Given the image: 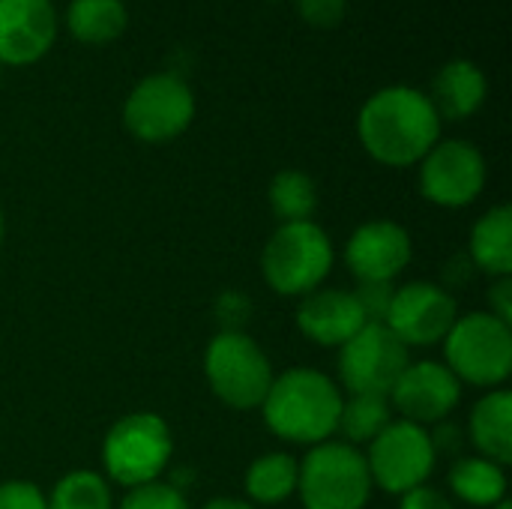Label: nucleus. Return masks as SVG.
I'll return each mask as SVG.
<instances>
[{"label":"nucleus","instance_id":"nucleus-29","mask_svg":"<svg viewBox=\"0 0 512 509\" xmlns=\"http://www.w3.org/2000/svg\"><path fill=\"white\" fill-rule=\"evenodd\" d=\"M0 509H48V504L33 483L9 480L0 483Z\"/></svg>","mask_w":512,"mask_h":509},{"label":"nucleus","instance_id":"nucleus-5","mask_svg":"<svg viewBox=\"0 0 512 509\" xmlns=\"http://www.w3.org/2000/svg\"><path fill=\"white\" fill-rule=\"evenodd\" d=\"M447 369L474 387L504 384L512 372V330L489 312H471L456 318L444 339Z\"/></svg>","mask_w":512,"mask_h":509},{"label":"nucleus","instance_id":"nucleus-31","mask_svg":"<svg viewBox=\"0 0 512 509\" xmlns=\"http://www.w3.org/2000/svg\"><path fill=\"white\" fill-rule=\"evenodd\" d=\"M489 303H492V315L501 318L504 324L512 321V279L504 276L495 282V288L489 291Z\"/></svg>","mask_w":512,"mask_h":509},{"label":"nucleus","instance_id":"nucleus-32","mask_svg":"<svg viewBox=\"0 0 512 509\" xmlns=\"http://www.w3.org/2000/svg\"><path fill=\"white\" fill-rule=\"evenodd\" d=\"M204 509H255V507H249L246 501H234V498H216V501H210Z\"/></svg>","mask_w":512,"mask_h":509},{"label":"nucleus","instance_id":"nucleus-6","mask_svg":"<svg viewBox=\"0 0 512 509\" xmlns=\"http://www.w3.org/2000/svg\"><path fill=\"white\" fill-rule=\"evenodd\" d=\"M171 432L162 417L156 414H129L111 426L102 444V462L114 483L120 486H144L153 483L168 459H171Z\"/></svg>","mask_w":512,"mask_h":509},{"label":"nucleus","instance_id":"nucleus-22","mask_svg":"<svg viewBox=\"0 0 512 509\" xmlns=\"http://www.w3.org/2000/svg\"><path fill=\"white\" fill-rule=\"evenodd\" d=\"M297 489V462L288 453H267L246 471V492L258 504H282Z\"/></svg>","mask_w":512,"mask_h":509},{"label":"nucleus","instance_id":"nucleus-20","mask_svg":"<svg viewBox=\"0 0 512 509\" xmlns=\"http://www.w3.org/2000/svg\"><path fill=\"white\" fill-rule=\"evenodd\" d=\"M129 24L123 0H72L66 9V27L78 42L105 45L114 42Z\"/></svg>","mask_w":512,"mask_h":509},{"label":"nucleus","instance_id":"nucleus-28","mask_svg":"<svg viewBox=\"0 0 512 509\" xmlns=\"http://www.w3.org/2000/svg\"><path fill=\"white\" fill-rule=\"evenodd\" d=\"M297 12L303 15V21L315 24V27H333L345 18L348 0H294Z\"/></svg>","mask_w":512,"mask_h":509},{"label":"nucleus","instance_id":"nucleus-18","mask_svg":"<svg viewBox=\"0 0 512 509\" xmlns=\"http://www.w3.org/2000/svg\"><path fill=\"white\" fill-rule=\"evenodd\" d=\"M471 441L483 453V459L495 465L512 462V396L507 390H495L477 402L471 414Z\"/></svg>","mask_w":512,"mask_h":509},{"label":"nucleus","instance_id":"nucleus-7","mask_svg":"<svg viewBox=\"0 0 512 509\" xmlns=\"http://www.w3.org/2000/svg\"><path fill=\"white\" fill-rule=\"evenodd\" d=\"M204 369L213 393L237 411L261 408L273 384V369L267 363V354L246 333L237 330H225L210 342Z\"/></svg>","mask_w":512,"mask_h":509},{"label":"nucleus","instance_id":"nucleus-19","mask_svg":"<svg viewBox=\"0 0 512 509\" xmlns=\"http://www.w3.org/2000/svg\"><path fill=\"white\" fill-rule=\"evenodd\" d=\"M471 258L480 270L504 279L512 273V210L507 204L489 210L471 231Z\"/></svg>","mask_w":512,"mask_h":509},{"label":"nucleus","instance_id":"nucleus-15","mask_svg":"<svg viewBox=\"0 0 512 509\" xmlns=\"http://www.w3.org/2000/svg\"><path fill=\"white\" fill-rule=\"evenodd\" d=\"M411 261V237L402 225L378 219L354 231L348 267L360 282H393Z\"/></svg>","mask_w":512,"mask_h":509},{"label":"nucleus","instance_id":"nucleus-25","mask_svg":"<svg viewBox=\"0 0 512 509\" xmlns=\"http://www.w3.org/2000/svg\"><path fill=\"white\" fill-rule=\"evenodd\" d=\"M48 509H111V492L105 480L93 471H72L66 474L54 492Z\"/></svg>","mask_w":512,"mask_h":509},{"label":"nucleus","instance_id":"nucleus-1","mask_svg":"<svg viewBox=\"0 0 512 509\" xmlns=\"http://www.w3.org/2000/svg\"><path fill=\"white\" fill-rule=\"evenodd\" d=\"M357 135L366 153L381 165L408 168L438 144L441 117L423 90L411 84H393L381 87L363 102Z\"/></svg>","mask_w":512,"mask_h":509},{"label":"nucleus","instance_id":"nucleus-12","mask_svg":"<svg viewBox=\"0 0 512 509\" xmlns=\"http://www.w3.org/2000/svg\"><path fill=\"white\" fill-rule=\"evenodd\" d=\"M456 300L432 282H411L393 294L384 324L405 345H438L456 324Z\"/></svg>","mask_w":512,"mask_h":509},{"label":"nucleus","instance_id":"nucleus-2","mask_svg":"<svg viewBox=\"0 0 512 509\" xmlns=\"http://www.w3.org/2000/svg\"><path fill=\"white\" fill-rule=\"evenodd\" d=\"M261 411L273 435L294 444H324L339 426L342 393L315 369H291L273 378Z\"/></svg>","mask_w":512,"mask_h":509},{"label":"nucleus","instance_id":"nucleus-34","mask_svg":"<svg viewBox=\"0 0 512 509\" xmlns=\"http://www.w3.org/2000/svg\"><path fill=\"white\" fill-rule=\"evenodd\" d=\"M0 240H3V216H0Z\"/></svg>","mask_w":512,"mask_h":509},{"label":"nucleus","instance_id":"nucleus-10","mask_svg":"<svg viewBox=\"0 0 512 509\" xmlns=\"http://www.w3.org/2000/svg\"><path fill=\"white\" fill-rule=\"evenodd\" d=\"M432 435L408 420L390 423L369 447V477L372 486H381L390 495H405L423 486L435 468Z\"/></svg>","mask_w":512,"mask_h":509},{"label":"nucleus","instance_id":"nucleus-30","mask_svg":"<svg viewBox=\"0 0 512 509\" xmlns=\"http://www.w3.org/2000/svg\"><path fill=\"white\" fill-rule=\"evenodd\" d=\"M402 509H453V504L432 486H417L402 495Z\"/></svg>","mask_w":512,"mask_h":509},{"label":"nucleus","instance_id":"nucleus-8","mask_svg":"<svg viewBox=\"0 0 512 509\" xmlns=\"http://www.w3.org/2000/svg\"><path fill=\"white\" fill-rule=\"evenodd\" d=\"M192 117H195V93L174 72H156L141 78L123 102L126 129L147 144H162L183 135Z\"/></svg>","mask_w":512,"mask_h":509},{"label":"nucleus","instance_id":"nucleus-26","mask_svg":"<svg viewBox=\"0 0 512 509\" xmlns=\"http://www.w3.org/2000/svg\"><path fill=\"white\" fill-rule=\"evenodd\" d=\"M120 509H189V504L174 486L153 480V483L129 489V495L123 498Z\"/></svg>","mask_w":512,"mask_h":509},{"label":"nucleus","instance_id":"nucleus-27","mask_svg":"<svg viewBox=\"0 0 512 509\" xmlns=\"http://www.w3.org/2000/svg\"><path fill=\"white\" fill-rule=\"evenodd\" d=\"M393 294L396 291H393L390 282H360V288L354 291V297H357V303H360L369 324H384L387 309L393 303Z\"/></svg>","mask_w":512,"mask_h":509},{"label":"nucleus","instance_id":"nucleus-14","mask_svg":"<svg viewBox=\"0 0 512 509\" xmlns=\"http://www.w3.org/2000/svg\"><path fill=\"white\" fill-rule=\"evenodd\" d=\"M390 396L408 423H438L459 405L462 381L441 363H408Z\"/></svg>","mask_w":512,"mask_h":509},{"label":"nucleus","instance_id":"nucleus-23","mask_svg":"<svg viewBox=\"0 0 512 509\" xmlns=\"http://www.w3.org/2000/svg\"><path fill=\"white\" fill-rule=\"evenodd\" d=\"M270 207L282 219V225L285 222H309V216L318 207V192H315L312 177L297 168L279 171L270 183Z\"/></svg>","mask_w":512,"mask_h":509},{"label":"nucleus","instance_id":"nucleus-17","mask_svg":"<svg viewBox=\"0 0 512 509\" xmlns=\"http://www.w3.org/2000/svg\"><path fill=\"white\" fill-rule=\"evenodd\" d=\"M486 93H489L486 72L474 60L456 57V60L444 63L441 72L435 75L429 99H432L438 117L465 120L480 111V105L486 102Z\"/></svg>","mask_w":512,"mask_h":509},{"label":"nucleus","instance_id":"nucleus-9","mask_svg":"<svg viewBox=\"0 0 512 509\" xmlns=\"http://www.w3.org/2000/svg\"><path fill=\"white\" fill-rule=\"evenodd\" d=\"M408 363V345L387 324H366L342 345L339 378L351 396H390Z\"/></svg>","mask_w":512,"mask_h":509},{"label":"nucleus","instance_id":"nucleus-35","mask_svg":"<svg viewBox=\"0 0 512 509\" xmlns=\"http://www.w3.org/2000/svg\"><path fill=\"white\" fill-rule=\"evenodd\" d=\"M0 78H3V63H0Z\"/></svg>","mask_w":512,"mask_h":509},{"label":"nucleus","instance_id":"nucleus-16","mask_svg":"<svg viewBox=\"0 0 512 509\" xmlns=\"http://www.w3.org/2000/svg\"><path fill=\"white\" fill-rule=\"evenodd\" d=\"M297 324L300 330L327 348H342L351 336H357L369 321L357 303L354 294L339 291V288H321L303 297L300 309H297Z\"/></svg>","mask_w":512,"mask_h":509},{"label":"nucleus","instance_id":"nucleus-13","mask_svg":"<svg viewBox=\"0 0 512 509\" xmlns=\"http://www.w3.org/2000/svg\"><path fill=\"white\" fill-rule=\"evenodd\" d=\"M57 39V12L51 0H0V63L30 66L42 60Z\"/></svg>","mask_w":512,"mask_h":509},{"label":"nucleus","instance_id":"nucleus-3","mask_svg":"<svg viewBox=\"0 0 512 509\" xmlns=\"http://www.w3.org/2000/svg\"><path fill=\"white\" fill-rule=\"evenodd\" d=\"M333 267V243L315 222H285L264 246L261 270L282 297L318 291Z\"/></svg>","mask_w":512,"mask_h":509},{"label":"nucleus","instance_id":"nucleus-11","mask_svg":"<svg viewBox=\"0 0 512 509\" xmlns=\"http://www.w3.org/2000/svg\"><path fill=\"white\" fill-rule=\"evenodd\" d=\"M420 162V189L432 204L465 207L486 186V159L471 141H438Z\"/></svg>","mask_w":512,"mask_h":509},{"label":"nucleus","instance_id":"nucleus-21","mask_svg":"<svg viewBox=\"0 0 512 509\" xmlns=\"http://www.w3.org/2000/svg\"><path fill=\"white\" fill-rule=\"evenodd\" d=\"M450 489L471 507H498L507 495V477L501 465L483 456H465L450 468Z\"/></svg>","mask_w":512,"mask_h":509},{"label":"nucleus","instance_id":"nucleus-4","mask_svg":"<svg viewBox=\"0 0 512 509\" xmlns=\"http://www.w3.org/2000/svg\"><path fill=\"white\" fill-rule=\"evenodd\" d=\"M297 489L306 509H363L372 495L366 456L345 441H324L297 468Z\"/></svg>","mask_w":512,"mask_h":509},{"label":"nucleus","instance_id":"nucleus-33","mask_svg":"<svg viewBox=\"0 0 512 509\" xmlns=\"http://www.w3.org/2000/svg\"><path fill=\"white\" fill-rule=\"evenodd\" d=\"M492 509H512V507L507 504V501H504V504H498V507H492Z\"/></svg>","mask_w":512,"mask_h":509},{"label":"nucleus","instance_id":"nucleus-24","mask_svg":"<svg viewBox=\"0 0 512 509\" xmlns=\"http://www.w3.org/2000/svg\"><path fill=\"white\" fill-rule=\"evenodd\" d=\"M390 423L393 417L387 396H351V402H342L336 432H342L351 444H372Z\"/></svg>","mask_w":512,"mask_h":509}]
</instances>
